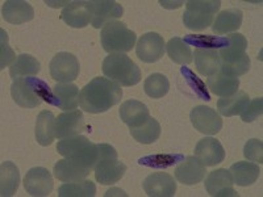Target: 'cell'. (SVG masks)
I'll use <instances>...</instances> for the list:
<instances>
[{
    "mask_svg": "<svg viewBox=\"0 0 263 197\" xmlns=\"http://www.w3.org/2000/svg\"><path fill=\"white\" fill-rule=\"evenodd\" d=\"M123 97L121 86L108 78H93L82 88L79 105L84 112L98 114L119 104Z\"/></svg>",
    "mask_w": 263,
    "mask_h": 197,
    "instance_id": "obj_1",
    "label": "cell"
},
{
    "mask_svg": "<svg viewBox=\"0 0 263 197\" xmlns=\"http://www.w3.org/2000/svg\"><path fill=\"white\" fill-rule=\"evenodd\" d=\"M227 37L228 45L218 50L221 60L220 72L238 78L250 70V58L246 54L248 40L241 33H230Z\"/></svg>",
    "mask_w": 263,
    "mask_h": 197,
    "instance_id": "obj_2",
    "label": "cell"
},
{
    "mask_svg": "<svg viewBox=\"0 0 263 197\" xmlns=\"http://www.w3.org/2000/svg\"><path fill=\"white\" fill-rule=\"evenodd\" d=\"M11 95L16 104L21 108H36L44 102L53 105V90L44 81L27 76L13 81Z\"/></svg>",
    "mask_w": 263,
    "mask_h": 197,
    "instance_id": "obj_3",
    "label": "cell"
},
{
    "mask_svg": "<svg viewBox=\"0 0 263 197\" xmlns=\"http://www.w3.org/2000/svg\"><path fill=\"white\" fill-rule=\"evenodd\" d=\"M58 154L88 171H93L99 158V146L83 135L61 140L57 145Z\"/></svg>",
    "mask_w": 263,
    "mask_h": 197,
    "instance_id": "obj_4",
    "label": "cell"
},
{
    "mask_svg": "<svg viewBox=\"0 0 263 197\" xmlns=\"http://www.w3.org/2000/svg\"><path fill=\"white\" fill-rule=\"evenodd\" d=\"M102 69L105 78L123 87L136 86L141 81L140 67L126 54H109Z\"/></svg>",
    "mask_w": 263,
    "mask_h": 197,
    "instance_id": "obj_5",
    "label": "cell"
},
{
    "mask_svg": "<svg viewBox=\"0 0 263 197\" xmlns=\"http://www.w3.org/2000/svg\"><path fill=\"white\" fill-rule=\"evenodd\" d=\"M99 158L93 172L96 182L104 185H112L121 180L126 172V166L117 159V151L108 144H99Z\"/></svg>",
    "mask_w": 263,
    "mask_h": 197,
    "instance_id": "obj_6",
    "label": "cell"
},
{
    "mask_svg": "<svg viewBox=\"0 0 263 197\" xmlns=\"http://www.w3.org/2000/svg\"><path fill=\"white\" fill-rule=\"evenodd\" d=\"M221 7L220 0H190L185 3L183 24L189 29L200 32L213 24L215 15Z\"/></svg>",
    "mask_w": 263,
    "mask_h": 197,
    "instance_id": "obj_7",
    "label": "cell"
},
{
    "mask_svg": "<svg viewBox=\"0 0 263 197\" xmlns=\"http://www.w3.org/2000/svg\"><path fill=\"white\" fill-rule=\"evenodd\" d=\"M102 46L108 54H125L135 48L136 33L121 21H111L102 28Z\"/></svg>",
    "mask_w": 263,
    "mask_h": 197,
    "instance_id": "obj_8",
    "label": "cell"
},
{
    "mask_svg": "<svg viewBox=\"0 0 263 197\" xmlns=\"http://www.w3.org/2000/svg\"><path fill=\"white\" fill-rule=\"evenodd\" d=\"M50 76L58 83H71L78 78L79 61L74 54L61 51L55 54L50 62Z\"/></svg>",
    "mask_w": 263,
    "mask_h": 197,
    "instance_id": "obj_9",
    "label": "cell"
},
{
    "mask_svg": "<svg viewBox=\"0 0 263 197\" xmlns=\"http://www.w3.org/2000/svg\"><path fill=\"white\" fill-rule=\"evenodd\" d=\"M190 120L194 128L203 134L215 135L222 128L221 116L213 108L205 105H197L192 108Z\"/></svg>",
    "mask_w": 263,
    "mask_h": 197,
    "instance_id": "obj_10",
    "label": "cell"
},
{
    "mask_svg": "<svg viewBox=\"0 0 263 197\" xmlns=\"http://www.w3.org/2000/svg\"><path fill=\"white\" fill-rule=\"evenodd\" d=\"M93 16L92 0L70 2L61 12V20L71 28H84L91 24Z\"/></svg>",
    "mask_w": 263,
    "mask_h": 197,
    "instance_id": "obj_11",
    "label": "cell"
},
{
    "mask_svg": "<svg viewBox=\"0 0 263 197\" xmlns=\"http://www.w3.org/2000/svg\"><path fill=\"white\" fill-rule=\"evenodd\" d=\"M166 44L163 37L156 32H150L141 36L136 45V54L142 62L154 63L163 57Z\"/></svg>",
    "mask_w": 263,
    "mask_h": 197,
    "instance_id": "obj_12",
    "label": "cell"
},
{
    "mask_svg": "<svg viewBox=\"0 0 263 197\" xmlns=\"http://www.w3.org/2000/svg\"><path fill=\"white\" fill-rule=\"evenodd\" d=\"M84 130H86V121H84L83 112L79 109L63 112L55 119V138L58 140L75 137Z\"/></svg>",
    "mask_w": 263,
    "mask_h": 197,
    "instance_id": "obj_13",
    "label": "cell"
},
{
    "mask_svg": "<svg viewBox=\"0 0 263 197\" xmlns=\"http://www.w3.org/2000/svg\"><path fill=\"white\" fill-rule=\"evenodd\" d=\"M53 178L44 167H33L24 178V188L30 196H49L53 191Z\"/></svg>",
    "mask_w": 263,
    "mask_h": 197,
    "instance_id": "obj_14",
    "label": "cell"
},
{
    "mask_svg": "<svg viewBox=\"0 0 263 197\" xmlns=\"http://www.w3.org/2000/svg\"><path fill=\"white\" fill-rule=\"evenodd\" d=\"M204 184L206 192L213 197H238V193L233 188L232 175L227 168H218L210 172Z\"/></svg>",
    "mask_w": 263,
    "mask_h": 197,
    "instance_id": "obj_15",
    "label": "cell"
},
{
    "mask_svg": "<svg viewBox=\"0 0 263 197\" xmlns=\"http://www.w3.org/2000/svg\"><path fill=\"white\" fill-rule=\"evenodd\" d=\"M194 156L205 167H213L224 162L225 150L216 138L205 137L197 142Z\"/></svg>",
    "mask_w": 263,
    "mask_h": 197,
    "instance_id": "obj_16",
    "label": "cell"
},
{
    "mask_svg": "<svg viewBox=\"0 0 263 197\" xmlns=\"http://www.w3.org/2000/svg\"><path fill=\"white\" fill-rule=\"evenodd\" d=\"M144 191L150 197H173L177 192V183L166 172L152 173L142 183Z\"/></svg>",
    "mask_w": 263,
    "mask_h": 197,
    "instance_id": "obj_17",
    "label": "cell"
},
{
    "mask_svg": "<svg viewBox=\"0 0 263 197\" xmlns=\"http://www.w3.org/2000/svg\"><path fill=\"white\" fill-rule=\"evenodd\" d=\"M93 16L91 25L96 29L103 28L105 24L116 21L124 15L123 6L111 0H92Z\"/></svg>",
    "mask_w": 263,
    "mask_h": 197,
    "instance_id": "obj_18",
    "label": "cell"
},
{
    "mask_svg": "<svg viewBox=\"0 0 263 197\" xmlns=\"http://www.w3.org/2000/svg\"><path fill=\"white\" fill-rule=\"evenodd\" d=\"M2 15H3L4 20L9 24L20 25L33 20L34 9L24 0H7L3 3Z\"/></svg>",
    "mask_w": 263,
    "mask_h": 197,
    "instance_id": "obj_19",
    "label": "cell"
},
{
    "mask_svg": "<svg viewBox=\"0 0 263 197\" xmlns=\"http://www.w3.org/2000/svg\"><path fill=\"white\" fill-rule=\"evenodd\" d=\"M205 166H203L195 156H187L175 168V178L182 184L194 185L205 178Z\"/></svg>",
    "mask_w": 263,
    "mask_h": 197,
    "instance_id": "obj_20",
    "label": "cell"
},
{
    "mask_svg": "<svg viewBox=\"0 0 263 197\" xmlns=\"http://www.w3.org/2000/svg\"><path fill=\"white\" fill-rule=\"evenodd\" d=\"M79 88L72 83H57L53 87V105L65 112L75 111L79 105Z\"/></svg>",
    "mask_w": 263,
    "mask_h": 197,
    "instance_id": "obj_21",
    "label": "cell"
},
{
    "mask_svg": "<svg viewBox=\"0 0 263 197\" xmlns=\"http://www.w3.org/2000/svg\"><path fill=\"white\" fill-rule=\"evenodd\" d=\"M120 117L129 129L142 125L150 117L149 109L144 103L138 100H126L120 107Z\"/></svg>",
    "mask_w": 263,
    "mask_h": 197,
    "instance_id": "obj_22",
    "label": "cell"
},
{
    "mask_svg": "<svg viewBox=\"0 0 263 197\" xmlns=\"http://www.w3.org/2000/svg\"><path fill=\"white\" fill-rule=\"evenodd\" d=\"M195 57V66L199 74L204 76H212L217 74L221 67V60L218 50L215 49H195L192 54Z\"/></svg>",
    "mask_w": 263,
    "mask_h": 197,
    "instance_id": "obj_23",
    "label": "cell"
},
{
    "mask_svg": "<svg viewBox=\"0 0 263 197\" xmlns=\"http://www.w3.org/2000/svg\"><path fill=\"white\" fill-rule=\"evenodd\" d=\"M242 11L238 8L225 9L213 20L212 30L216 34H229L237 32L242 24Z\"/></svg>",
    "mask_w": 263,
    "mask_h": 197,
    "instance_id": "obj_24",
    "label": "cell"
},
{
    "mask_svg": "<svg viewBox=\"0 0 263 197\" xmlns=\"http://www.w3.org/2000/svg\"><path fill=\"white\" fill-rule=\"evenodd\" d=\"M91 171L86 170V168L81 167L78 164L72 163L69 159H61L57 163L54 164L53 173L54 178L63 183H72L79 182V180H84Z\"/></svg>",
    "mask_w": 263,
    "mask_h": 197,
    "instance_id": "obj_25",
    "label": "cell"
},
{
    "mask_svg": "<svg viewBox=\"0 0 263 197\" xmlns=\"http://www.w3.org/2000/svg\"><path fill=\"white\" fill-rule=\"evenodd\" d=\"M36 140L41 146H50L55 138V117L50 111H42L36 120Z\"/></svg>",
    "mask_w": 263,
    "mask_h": 197,
    "instance_id": "obj_26",
    "label": "cell"
},
{
    "mask_svg": "<svg viewBox=\"0 0 263 197\" xmlns=\"http://www.w3.org/2000/svg\"><path fill=\"white\" fill-rule=\"evenodd\" d=\"M229 172L233 179V184L239 185V187H248L257 182L260 170L258 164L251 163V162H237L232 164Z\"/></svg>",
    "mask_w": 263,
    "mask_h": 197,
    "instance_id": "obj_27",
    "label": "cell"
},
{
    "mask_svg": "<svg viewBox=\"0 0 263 197\" xmlns=\"http://www.w3.org/2000/svg\"><path fill=\"white\" fill-rule=\"evenodd\" d=\"M206 86H208L211 92L215 93V95L220 96V97H229L238 91L239 79L232 78V76H228V75L218 71L217 74L208 76Z\"/></svg>",
    "mask_w": 263,
    "mask_h": 197,
    "instance_id": "obj_28",
    "label": "cell"
},
{
    "mask_svg": "<svg viewBox=\"0 0 263 197\" xmlns=\"http://www.w3.org/2000/svg\"><path fill=\"white\" fill-rule=\"evenodd\" d=\"M20 184V172L12 162H3L0 166V194L13 196Z\"/></svg>",
    "mask_w": 263,
    "mask_h": 197,
    "instance_id": "obj_29",
    "label": "cell"
},
{
    "mask_svg": "<svg viewBox=\"0 0 263 197\" xmlns=\"http://www.w3.org/2000/svg\"><path fill=\"white\" fill-rule=\"evenodd\" d=\"M40 70H41V65L36 58L29 54H20L9 67V75L13 81H17L27 76H34L39 74Z\"/></svg>",
    "mask_w": 263,
    "mask_h": 197,
    "instance_id": "obj_30",
    "label": "cell"
},
{
    "mask_svg": "<svg viewBox=\"0 0 263 197\" xmlns=\"http://www.w3.org/2000/svg\"><path fill=\"white\" fill-rule=\"evenodd\" d=\"M250 102L248 93L245 91H237L229 97H221L217 102L218 113L225 117H232L241 114Z\"/></svg>",
    "mask_w": 263,
    "mask_h": 197,
    "instance_id": "obj_31",
    "label": "cell"
},
{
    "mask_svg": "<svg viewBox=\"0 0 263 197\" xmlns=\"http://www.w3.org/2000/svg\"><path fill=\"white\" fill-rule=\"evenodd\" d=\"M129 130H130L132 137L135 138L137 142L144 145H150L156 142L161 135V125L153 117H149L142 125L137 126V128H132Z\"/></svg>",
    "mask_w": 263,
    "mask_h": 197,
    "instance_id": "obj_32",
    "label": "cell"
},
{
    "mask_svg": "<svg viewBox=\"0 0 263 197\" xmlns=\"http://www.w3.org/2000/svg\"><path fill=\"white\" fill-rule=\"evenodd\" d=\"M166 51L170 60L177 65H190L194 61L190 45L179 37H174L168 41L166 45Z\"/></svg>",
    "mask_w": 263,
    "mask_h": 197,
    "instance_id": "obj_33",
    "label": "cell"
},
{
    "mask_svg": "<svg viewBox=\"0 0 263 197\" xmlns=\"http://www.w3.org/2000/svg\"><path fill=\"white\" fill-rule=\"evenodd\" d=\"M96 194V185L91 180L65 183L58 189L61 197H93Z\"/></svg>",
    "mask_w": 263,
    "mask_h": 197,
    "instance_id": "obj_34",
    "label": "cell"
},
{
    "mask_svg": "<svg viewBox=\"0 0 263 197\" xmlns=\"http://www.w3.org/2000/svg\"><path fill=\"white\" fill-rule=\"evenodd\" d=\"M144 90L147 96L153 98L163 97L170 90V82L163 74H152L144 83Z\"/></svg>",
    "mask_w": 263,
    "mask_h": 197,
    "instance_id": "obj_35",
    "label": "cell"
},
{
    "mask_svg": "<svg viewBox=\"0 0 263 197\" xmlns=\"http://www.w3.org/2000/svg\"><path fill=\"white\" fill-rule=\"evenodd\" d=\"M183 41L189 45L197 46V49H215V50H220V49L225 48L228 45V37H220V36H195V34H189L185 36Z\"/></svg>",
    "mask_w": 263,
    "mask_h": 197,
    "instance_id": "obj_36",
    "label": "cell"
},
{
    "mask_svg": "<svg viewBox=\"0 0 263 197\" xmlns=\"http://www.w3.org/2000/svg\"><path fill=\"white\" fill-rule=\"evenodd\" d=\"M183 159H184V156L180 155V154H175V155H173V154H156V155L141 158L138 163L153 168H166L177 164L178 162H182Z\"/></svg>",
    "mask_w": 263,
    "mask_h": 197,
    "instance_id": "obj_37",
    "label": "cell"
},
{
    "mask_svg": "<svg viewBox=\"0 0 263 197\" xmlns=\"http://www.w3.org/2000/svg\"><path fill=\"white\" fill-rule=\"evenodd\" d=\"M243 155L248 161L250 162H258L262 163L263 162V144L260 140L253 138V140L248 141L243 147Z\"/></svg>",
    "mask_w": 263,
    "mask_h": 197,
    "instance_id": "obj_38",
    "label": "cell"
},
{
    "mask_svg": "<svg viewBox=\"0 0 263 197\" xmlns=\"http://www.w3.org/2000/svg\"><path fill=\"white\" fill-rule=\"evenodd\" d=\"M263 113V100L262 97H257L254 100L249 102L246 108L241 113V119L243 123H253L254 120L262 116Z\"/></svg>",
    "mask_w": 263,
    "mask_h": 197,
    "instance_id": "obj_39",
    "label": "cell"
},
{
    "mask_svg": "<svg viewBox=\"0 0 263 197\" xmlns=\"http://www.w3.org/2000/svg\"><path fill=\"white\" fill-rule=\"evenodd\" d=\"M0 34H2V44H0V57H2V61H0V69L4 70L7 66L11 65V62H15V54H13V50L8 46V36H7L6 30L2 29L0 30Z\"/></svg>",
    "mask_w": 263,
    "mask_h": 197,
    "instance_id": "obj_40",
    "label": "cell"
}]
</instances>
